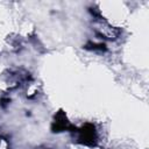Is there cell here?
<instances>
[{"label":"cell","mask_w":149,"mask_h":149,"mask_svg":"<svg viewBox=\"0 0 149 149\" xmlns=\"http://www.w3.org/2000/svg\"><path fill=\"white\" fill-rule=\"evenodd\" d=\"M77 127H73L69 121L64 111L59 109L54 115L51 122V132L52 133H63V132H74Z\"/></svg>","instance_id":"obj_2"},{"label":"cell","mask_w":149,"mask_h":149,"mask_svg":"<svg viewBox=\"0 0 149 149\" xmlns=\"http://www.w3.org/2000/svg\"><path fill=\"white\" fill-rule=\"evenodd\" d=\"M44 149H51V148H44Z\"/></svg>","instance_id":"obj_5"},{"label":"cell","mask_w":149,"mask_h":149,"mask_svg":"<svg viewBox=\"0 0 149 149\" xmlns=\"http://www.w3.org/2000/svg\"><path fill=\"white\" fill-rule=\"evenodd\" d=\"M102 23V22H101ZM120 29L111 27L107 22H104L97 28V35L100 36V38H107V40H115L120 36Z\"/></svg>","instance_id":"obj_3"},{"label":"cell","mask_w":149,"mask_h":149,"mask_svg":"<svg viewBox=\"0 0 149 149\" xmlns=\"http://www.w3.org/2000/svg\"><path fill=\"white\" fill-rule=\"evenodd\" d=\"M84 48H85V49H87V50H92V51H100V52H102V51H106V50H107V48H106V45H105L104 43H93V42H88V43H86Z\"/></svg>","instance_id":"obj_4"},{"label":"cell","mask_w":149,"mask_h":149,"mask_svg":"<svg viewBox=\"0 0 149 149\" xmlns=\"http://www.w3.org/2000/svg\"><path fill=\"white\" fill-rule=\"evenodd\" d=\"M74 133L77 134V143L88 148H95L98 146V132L93 123L86 122L80 128H76Z\"/></svg>","instance_id":"obj_1"}]
</instances>
